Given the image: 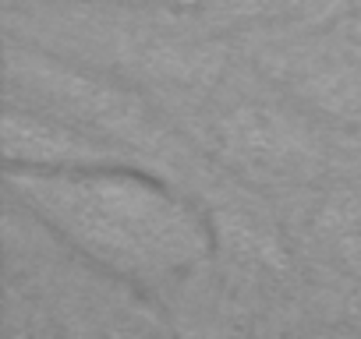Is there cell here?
Instances as JSON below:
<instances>
[{
  "mask_svg": "<svg viewBox=\"0 0 361 339\" xmlns=\"http://www.w3.org/2000/svg\"><path fill=\"white\" fill-rule=\"evenodd\" d=\"M224 145L259 170H294L308 155L301 131L283 113L266 106L234 110L224 120Z\"/></svg>",
  "mask_w": 361,
  "mask_h": 339,
  "instance_id": "obj_3",
  "label": "cell"
},
{
  "mask_svg": "<svg viewBox=\"0 0 361 339\" xmlns=\"http://www.w3.org/2000/svg\"><path fill=\"white\" fill-rule=\"evenodd\" d=\"M89 162H124V152L117 145H106L99 134L57 117L54 110H4V170H54Z\"/></svg>",
  "mask_w": 361,
  "mask_h": 339,
  "instance_id": "obj_2",
  "label": "cell"
},
{
  "mask_svg": "<svg viewBox=\"0 0 361 339\" xmlns=\"http://www.w3.org/2000/svg\"><path fill=\"white\" fill-rule=\"evenodd\" d=\"M15 198L75 255L131 286H166L213 255L209 219L135 162L4 170Z\"/></svg>",
  "mask_w": 361,
  "mask_h": 339,
  "instance_id": "obj_1",
  "label": "cell"
}]
</instances>
